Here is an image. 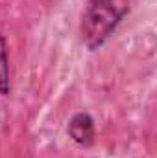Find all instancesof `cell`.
I'll list each match as a JSON object with an SVG mask.
<instances>
[{
    "label": "cell",
    "instance_id": "6da1fadb",
    "mask_svg": "<svg viewBox=\"0 0 157 158\" xmlns=\"http://www.w3.org/2000/svg\"><path fill=\"white\" fill-rule=\"evenodd\" d=\"M128 11V6L120 4V0H87L79 26L83 44L91 52L102 48L117 31Z\"/></svg>",
    "mask_w": 157,
    "mask_h": 158
},
{
    "label": "cell",
    "instance_id": "7a4b0ae2",
    "mask_svg": "<svg viewBox=\"0 0 157 158\" xmlns=\"http://www.w3.org/2000/svg\"><path fill=\"white\" fill-rule=\"evenodd\" d=\"M67 132L70 140L79 147H92L96 142V127L94 118L89 112H76L69 119Z\"/></svg>",
    "mask_w": 157,
    "mask_h": 158
},
{
    "label": "cell",
    "instance_id": "3957f363",
    "mask_svg": "<svg viewBox=\"0 0 157 158\" xmlns=\"http://www.w3.org/2000/svg\"><path fill=\"white\" fill-rule=\"evenodd\" d=\"M11 94V66H9V52L7 40L0 33V96L6 98Z\"/></svg>",
    "mask_w": 157,
    "mask_h": 158
}]
</instances>
